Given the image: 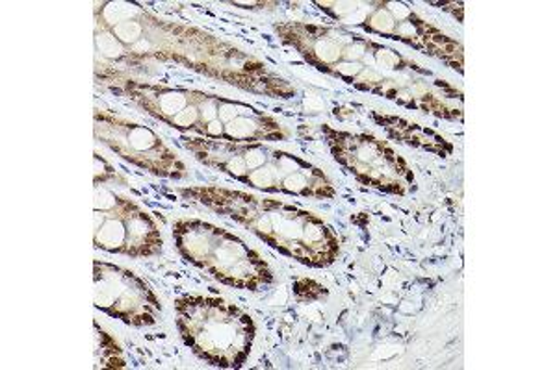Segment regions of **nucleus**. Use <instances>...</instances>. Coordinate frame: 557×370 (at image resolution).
I'll use <instances>...</instances> for the list:
<instances>
[{
    "label": "nucleus",
    "mask_w": 557,
    "mask_h": 370,
    "mask_svg": "<svg viewBox=\"0 0 557 370\" xmlns=\"http://www.w3.org/2000/svg\"><path fill=\"white\" fill-rule=\"evenodd\" d=\"M186 146L207 167L267 193L330 199L335 189L323 170L267 141L188 139Z\"/></svg>",
    "instance_id": "5"
},
{
    "label": "nucleus",
    "mask_w": 557,
    "mask_h": 370,
    "mask_svg": "<svg viewBox=\"0 0 557 370\" xmlns=\"http://www.w3.org/2000/svg\"><path fill=\"white\" fill-rule=\"evenodd\" d=\"M96 133L102 143H107L131 164L138 165L139 169L168 178L184 176V165L178 162V157L147 126L97 115Z\"/></svg>",
    "instance_id": "12"
},
{
    "label": "nucleus",
    "mask_w": 557,
    "mask_h": 370,
    "mask_svg": "<svg viewBox=\"0 0 557 370\" xmlns=\"http://www.w3.org/2000/svg\"><path fill=\"white\" fill-rule=\"evenodd\" d=\"M97 17L101 31L97 30L96 43L101 56L115 62L123 58L172 60L238 84L246 76L253 80L249 62L240 52L203 31L157 20L136 4L108 2Z\"/></svg>",
    "instance_id": "2"
},
{
    "label": "nucleus",
    "mask_w": 557,
    "mask_h": 370,
    "mask_svg": "<svg viewBox=\"0 0 557 370\" xmlns=\"http://www.w3.org/2000/svg\"><path fill=\"white\" fill-rule=\"evenodd\" d=\"M325 139L336 162L362 183L396 195H406L414 183L406 162L374 136L325 130Z\"/></svg>",
    "instance_id": "9"
},
{
    "label": "nucleus",
    "mask_w": 557,
    "mask_h": 370,
    "mask_svg": "<svg viewBox=\"0 0 557 370\" xmlns=\"http://www.w3.org/2000/svg\"><path fill=\"white\" fill-rule=\"evenodd\" d=\"M277 31L307 62L344 82L428 114L451 119L461 115L450 106L451 97L457 94L446 84L431 78L430 71L420 69L417 63L374 39L343 26L307 23L283 25Z\"/></svg>",
    "instance_id": "1"
},
{
    "label": "nucleus",
    "mask_w": 557,
    "mask_h": 370,
    "mask_svg": "<svg viewBox=\"0 0 557 370\" xmlns=\"http://www.w3.org/2000/svg\"><path fill=\"white\" fill-rule=\"evenodd\" d=\"M125 93L147 114L164 125L210 141H278L283 130L246 102L203 93L197 89L170 88L164 84L123 82Z\"/></svg>",
    "instance_id": "3"
},
{
    "label": "nucleus",
    "mask_w": 557,
    "mask_h": 370,
    "mask_svg": "<svg viewBox=\"0 0 557 370\" xmlns=\"http://www.w3.org/2000/svg\"><path fill=\"white\" fill-rule=\"evenodd\" d=\"M173 238L190 264L227 285L259 291L273 280L267 261L235 233L223 228L203 220H178Z\"/></svg>",
    "instance_id": "7"
},
{
    "label": "nucleus",
    "mask_w": 557,
    "mask_h": 370,
    "mask_svg": "<svg viewBox=\"0 0 557 370\" xmlns=\"http://www.w3.org/2000/svg\"><path fill=\"white\" fill-rule=\"evenodd\" d=\"M184 195L235 219L275 251L301 264L323 267L338 256L335 232L320 217L290 202L223 188L190 189Z\"/></svg>",
    "instance_id": "4"
},
{
    "label": "nucleus",
    "mask_w": 557,
    "mask_h": 370,
    "mask_svg": "<svg viewBox=\"0 0 557 370\" xmlns=\"http://www.w3.org/2000/svg\"><path fill=\"white\" fill-rule=\"evenodd\" d=\"M388 132L393 133L394 138L404 139L406 143L420 146L424 151L437 152V154H448L451 152L450 144L446 143V139L441 138L431 130H424L418 125H411L404 119H396V117H383L381 119Z\"/></svg>",
    "instance_id": "13"
},
{
    "label": "nucleus",
    "mask_w": 557,
    "mask_h": 370,
    "mask_svg": "<svg viewBox=\"0 0 557 370\" xmlns=\"http://www.w3.org/2000/svg\"><path fill=\"white\" fill-rule=\"evenodd\" d=\"M97 308L134 327H149L157 322L160 304L141 278L115 265L96 261Z\"/></svg>",
    "instance_id": "11"
},
{
    "label": "nucleus",
    "mask_w": 557,
    "mask_h": 370,
    "mask_svg": "<svg viewBox=\"0 0 557 370\" xmlns=\"http://www.w3.org/2000/svg\"><path fill=\"white\" fill-rule=\"evenodd\" d=\"M177 327L184 343L218 367H240L253 345L251 317L222 298L186 296L178 301Z\"/></svg>",
    "instance_id": "6"
},
{
    "label": "nucleus",
    "mask_w": 557,
    "mask_h": 370,
    "mask_svg": "<svg viewBox=\"0 0 557 370\" xmlns=\"http://www.w3.org/2000/svg\"><path fill=\"white\" fill-rule=\"evenodd\" d=\"M94 207L97 248L133 257L152 256L162 248V235L157 222L144 207L127 196L97 183Z\"/></svg>",
    "instance_id": "8"
},
{
    "label": "nucleus",
    "mask_w": 557,
    "mask_h": 370,
    "mask_svg": "<svg viewBox=\"0 0 557 370\" xmlns=\"http://www.w3.org/2000/svg\"><path fill=\"white\" fill-rule=\"evenodd\" d=\"M375 8H367L362 12L361 25L370 31L399 39L404 43L411 44L418 51L430 52L433 56L443 58L444 62L451 65H461V44L451 41L435 26L428 25L420 20L411 8L401 2H385L374 4Z\"/></svg>",
    "instance_id": "10"
}]
</instances>
